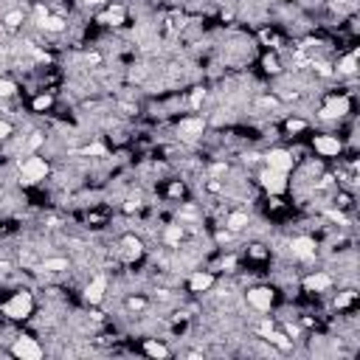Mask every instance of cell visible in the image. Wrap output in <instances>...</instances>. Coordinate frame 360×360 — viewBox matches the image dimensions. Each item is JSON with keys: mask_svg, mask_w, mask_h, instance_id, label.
Returning <instances> with one entry per match:
<instances>
[{"mask_svg": "<svg viewBox=\"0 0 360 360\" xmlns=\"http://www.w3.org/2000/svg\"><path fill=\"white\" fill-rule=\"evenodd\" d=\"M144 352L149 354V357H166V346H161V343H155V341H146L144 343Z\"/></svg>", "mask_w": 360, "mask_h": 360, "instance_id": "obj_17", "label": "cell"}, {"mask_svg": "<svg viewBox=\"0 0 360 360\" xmlns=\"http://www.w3.org/2000/svg\"><path fill=\"white\" fill-rule=\"evenodd\" d=\"M87 3H101V0H87Z\"/></svg>", "mask_w": 360, "mask_h": 360, "instance_id": "obj_31", "label": "cell"}, {"mask_svg": "<svg viewBox=\"0 0 360 360\" xmlns=\"http://www.w3.org/2000/svg\"><path fill=\"white\" fill-rule=\"evenodd\" d=\"M42 270H51V273L68 270V259H45V262H42Z\"/></svg>", "mask_w": 360, "mask_h": 360, "instance_id": "obj_18", "label": "cell"}, {"mask_svg": "<svg viewBox=\"0 0 360 360\" xmlns=\"http://www.w3.org/2000/svg\"><path fill=\"white\" fill-rule=\"evenodd\" d=\"M6 135H12V124H9V121H0V138H6Z\"/></svg>", "mask_w": 360, "mask_h": 360, "instance_id": "obj_29", "label": "cell"}, {"mask_svg": "<svg viewBox=\"0 0 360 360\" xmlns=\"http://www.w3.org/2000/svg\"><path fill=\"white\" fill-rule=\"evenodd\" d=\"M211 284H214V276L211 273H194L189 279V287L194 290V293H203V290H209Z\"/></svg>", "mask_w": 360, "mask_h": 360, "instance_id": "obj_12", "label": "cell"}, {"mask_svg": "<svg viewBox=\"0 0 360 360\" xmlns=\"http://www.w3.org/2000/svg\"><path fill=\"white\" fill-rule=\"evenodd\" d=\"M34 310V298L31 293H14L12 298L6 301V307H3V313L9 315V318H26L28 313Z\"/></svg>", "mask_w": 360, "mask_h": 360, "instance_id": "obj_1", "label": "cell"}, {"mask_svg": "<svg viewBox=\"0 0 360 360\" xmlns=\"http://www.w3.org/2000/svg\"><path fill=\"white\" fill-rule=\"evenodd\" d=\"M20 20H23V12H9L6 14V26H17V23H20Z\"/></svg>", "mask_w": 360, "mask_h": 360, "instance_id": "obj_23", "label": "cell"}, {"mask_svg": "<svg viewBox=\"0 0 360 360\" xmlns=\"http://www.w3.org/2000/svg\"><path fill=\"white\" fill-rule=\"evenodd\" d=\"M105 20H107V23H113V26H118V23H121V20H124V9H121V6L110 9V12L105 14Z\"/></svg>", "mask_w": 360, "mask_h": 360, "instance_id": "obj_20", "label": "cell"}, {"mask_svg": "<svg viewBox=\"0 0 360 360\" xmlns=\"http://www.w3.org/2000/svg\"><path fill=\"white\" fill-rule=\"evenodd\" d=\"M42 28H48V31H62V28H65V23H62L59 17H45Z\"/></svg>", "mask_w": 360, "mask_h": 360, "instance_id": "obj_21", "label": "cell"}, {"mask_svg": "<svg viewBox=\"0 0 360 360\" xmlns=\"http://www.w3.org/2000/svg\"><path fill=\"white\" fill-rule=\"evenodd\" d=\"M357 71V57L354 54H349L346 59H343L341 65H338V73H343V76H349V73H354Z\"/></svg>", "mask_w": 360, "mask_h": 360, "instance_id": "obj_16", "label": "cell"}, {"mask_svg": "<svg viewBox=\"0 0 360 360\" xmlns=\"http://www.w3.org/2000/svg\"><path fill=\"white\" fill-rule=\"evenodd\" d=\"M315 149L321 152V155H338V152H341V141H338V138L335 135H318L315 138Z\"/></svg>", "mask_w": 360, "mask_h": 360, "instance_id": "obj_10", "label": "cell"}, {"mask_svg": "<svg viewBox=\"0 0 360 360\" xmlns=\"http://www.w3.org/2000/svg\"><path fill=\"white\" fill-rule=\"evenodd\" d=\"M12 354L14 357H23V360H39L42 357V349L34 338H17L12 346Z\"/></svg>", "mask_w": 360, "mask_h": 360, "instance_id": "obj_2", "label": "cell"}, {"mask_svg": "<svg viewBox=\"0 0 360 360\" xmlns=\"http://www.w3.org/2000/svg\"><path fill=\"white\" fill-rule=\"evenodd\" d=\"M121 245H124V256H127V259H138V256H141V242H138L135 236H127Z\"/></svg>", "mask_w": 360, "mask_h": 360, "instance_id": "obj_14", "label": "cell"}, {"mask_svg": "<svg viewBox=\"0 0 360 360\" xmlns=\"http://www.w3.org/2000/svg\"><path fill=\"white\" fill-rule=\"evenodd\" d=\"M45 107H51V96H39V98H34V110H45Z\"/></svg>", "mask_w": 360, "mask_h": 360, "instance_id": "obj_22", "label": "cell"}, {"mask_svg": "<svg viewBox=\"0 0 360 360\" xmlns=\"http://www.w3.org/2000/svg\"><path fill=\"white\" fill-rule=\"evenodd\" d=\"M12 93H14V85L6 82V79H0V96H12Z\"/></svg>", "mask_w": 360, "mask_h": 360, "instance_id": "obj_25", "label": "cell"}, {"mask_svg": "<svg viewBox=\"0 0 360 360\" xmlns=\"http://www.w3.org/2000/svg\"><path fill=\"white\" fill-rule=\"evenodd\" d=\"M245 225H248V214H242V211H236V214L228 217V228L231 231H242Z\"/></svg>", "mask_w": 360, "mask_h": 360, "instance_id": "obj_15", "label": "cell"}, {"mask_svg": "<svg viewBox=\"0 0 360 360\" xmlns=\"http://www.w3.org/2000/svg\"><path fill=\"white\" fill-rule=\"evenodd\" d=\"M82 152H85V155H105V146H101V144H90V146H85Z\"/></svg>", "mask_w": 360, "mask_h": 360, "instance_id": "obj_24", "label": "cell"}, {"mask_svg": "<svg viewBox=\"0 0 360 360\" xmlns=\"http://www.w3.org/2000/svg\"><path fill=\"white\" fill-rule=\"evenodd\" d=\"M304 127H307L304 121H293V118L287 121V130H290V132H298V130H304Z\"/></svg>", "mask_w": 360, "mask_h": 360, "instance_id": "obj_28", "label": "cell"}, {"mask_svg": "<svg viewBox=\"0 0 360 360\" xmlns=\"http://www.w3.org/2000/svg\"><path fill=\"white\" fill-rule=\"evenodd\" d=\"M270 341H273V343H279L282 349H287V346H290V341H287V338H284V335H276V332H270Z\"/></svg>", "mask_w": 360, "mask_h": 360, "instance_id": "obj_26", "label": "cell"}, {"mask_svg": "<svg viewBox=\"0 0 360 360\" xmlns=\"http://www.w3.org/2000/svg\"><path fill=\"white\" fill-rule=\"evenodd\" d=\"M265 161H268V169L284 172V175H287V169L293 166V155H290V152H284V149H273L268 158H265Z\"/></svg>", "mask_w": 360, "mask_h": 360, "instance_id": "obj_6", "label": "cell"}, {"mask_svg": "<svg viewBox=\"0 0 360 360\" xmlns=\"http://www.w3.org/2000/svg\"><path fill=\"white\" fill-rule=\"evenodd\" d=\"M354 298V293H343V295H338V301H335V307H346L349 301Z\"/></svg>", "mask_w": 360, "mask_h": 360, "instance_id": "obj_27", "label": "cell"}, {"mask_svg": "<svg viewBox=\"0 0 360 360\" xmlns=\"http://www.w3.org/2000/svg\"><path fill=\"white\" fill-rule=\"evenodd\" d=\"M329 284H332V279H329L327 273H315V276H310L307 282H304V287H307V290H327Z\"/></svg>", "mask_w": 360, "mask_h": 360, "instance_id": "obj_13", "label": "cell"}, {"mask_svg": "<svg viewBox=\"0 0 360 360\" xmlns=\"http://www.w3.org/2000/svg\"><path fill=\"white\" fill-rule=\"evenodd\" d=\"M164 236H166V242H169V245H175V242H180V236H183V228H180V225H169Z\"/></svg>", "mask_w": 360, "mask_h": 360, "instance_id": "obj_19", "label": "cell"}, {"mask_svg": "<svg viewBox=\"0 0 360 360\" xmlns=\"http://www.w3.org/2000/svg\"><path fill=\"white\" fill-rule=\"evenodd\" d=\"M346 113H349V98L341 96V98H332V101L324 107L321 118H341V116H346Z\"/></svg>", "mask_w": 360, "mask_h": 360, "instance_id": "obj_7", "label": "cell"}, {"mask_svg": "<svg viewBox=\"0 0 360 360\" xmlns=\"http://www.w3.org/2000/svg\"><path fill=\"white\" fill-rule=\"evenodd\" d=\"M262 186L270 191V194H282L287 189V180H284V172H276V169H268L262 175Z\"/></svg>", "mask_w": 360, "mask_h": 360, "instance_id": "obj_5", "label": "cell"}, {"mask_svg": "<svg viewBox=\"0 0 360 360\" xmlns=\"http://www.w3.org/2000/svg\"><path fill=\"white\" fill-rule=\"evenodd\" d=\"M290 248H293V253L298 256V259H313L315 256V242L310 236H295Z\"/></svg>", "mask_w": 360, "mask_h": 360, "instance_id": "obj_9", "label": "cell"}, {"mask_svg": "<svg viewBox=\"0 0 360 360\" xmlns=\"http://www.w3.org/2000/svg\"><path fill=\"white\" fill-rule=\"evenodd\" d=\"M265 65H268V71H279V68H276V59H265Z\"/></svg>", "mask_w": 360, "mask_h": 360, "instance_id": "obj_30", "label": "cell"}, {"mask_svg": "<svg viewBox=\"0 0 360 360\" xmlns=\"http://www.w3.org/2000/svg\"><path fill=\"white\" fill-rule=\"evenodd\" d=\"M105 290H107V279L105 276H96L90 284H87V290H85V298L90 304H98L101 298H105Z\"/></svg>", "mask_w": 360, "mask_h": 360, "instance_id": "obj_8", "label": "cell"}, {"mask_svg": "<svg viewBox=\"0 0 360 360\" xmlns=\"http://www.w3.org/2000/svg\"><path fill=\"white\" fill-rule=\"evenodd\" d=\"M248 304L253 310H259V313H265L273 304V293L268 287H253V290H248Z\"/></svg>", "mask_w": 360, "mask_h": 360, "instance_id": "obj_4", "label": "cell"}, {"mask_svg": "<svg viewBox=\"0 0 360 360\" xmlns=\"http://www.w3.org/2000/svg\"><path fill=\"white\" fill-rule=\"evenodd\" d=\"M48 175V164L42 158H28L26 164H23V177H26V183H37L42 177Z\"/></svg>", "mask_w": 360, "mask_h": 360, "instance_id": "obj_3", "label": "cell"}, {"mask_svg": "<svg viewBox=\"0 0 360 360\" xmlns=\"http://www.w3.org/2000/svg\"><path fill=\"white\" fill-rule=\"evenodd\" d=\"M177 130L183 132V135L194 138V135H200V132L205 130V121H203V118H183V121H180V127H177Z\"/></svg>", "mask_w": 360, "mask_h": 360, "instance_id": "obj_11", "label": "cell"}]
</instances>
